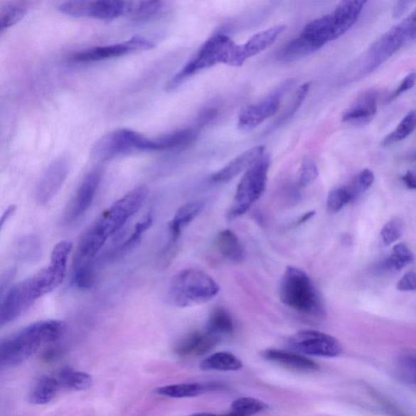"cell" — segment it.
<instances>
[{
  "label": "cell",
  "mask_w": 416,
  "mask_h": 416,
  "mask_svg": "<svg viewBox=\"0 0 416 416\" xmlns=\"http://www.w3.org/2000/svg\"><path fill=\"white\" fill-rule=\"evenodd\" d=\"M148 193V188L145 186L136 187L105 210L80 238L73 267L94 262L107 239L138 213Z\"/></svg>",
  "instance_id": "cell-1"
},
{
  "label": "cell",
  "mask_w": 416,
  "mask_h": 416,
  "mask_svg": "<svg viewBox=\"0 0 416 416\" xmlns=\"http://www.w3.org/2000/svg\"><path fill=\"white\" fill-rule=\"evenodd\" d=\"M66 324L57 320L33 323L0 341V371L19 366L43 345L54 343L64 336Z\"/></svg>",
  "instance_id": "cell-2"
},
{
  "label": "cell",
  "mask_w": 416,
  "mask_h": 416,
  "mask_svg": "<svg viewBox=\"0 0 416 416\" xmlns=\"http://www.w3.org/2000/svg\"><path fill=\"white\" fill-rule=\"evenodd\" d=\"M60 286V281L48 267L16 284L0 301V327L16 320L38 299Z\"/></svg>",
  "instance_id": "cell-3"
},
{
  "label": "cell",
  "mask_w": 416,
  "mask_h": 416,
  "mask_svg": "<svg viewBox=\"0 0 416 416\" xmlns=\"http://www.w3.org/2000/svg\"><path fill=\"white\" fill-rule=\"evenodd\" d=\"M242 45H238L225 34L209 38L186 65L171 80L168 90L178 87L186 79L218 64L240 67L246 61Z\"/></svg>",
  "instance_id": "cell-4"
},
{
  "label": "cell",
  "mask_w": 416,
  "mask_h": 416,
  "mask_svg": "<svg viewBox=\"0 0 416 416\" xmlns=\"http://www.w3.org/2000/svg\"><path fill=\"white\" fill-rule=\"evenodd\" d=\"M279 295L282 303L301 314L323 318L326 309L315 284L305 272L294 266H289L284 271Z\"/></svg>",
  "instance_id": "cell-5"
},
{
  "label": "cell",
  "mask_w": 416,
  "mask_h": 416,
  "mask_svg": "<svg viewBox=\"0 0 416 416\" xmlns=\"http://www.w3.org/2000/svg\"><path fill=\"white\" fill-rule=\"evenodd\" d=\"M220 292L214 279L202 270L187 269L176 273L171 281L169 303L179 309L208 303Z\"/></svg>",
  "instance_id": "cell-6"
},
{
  "label": "cell",
  "mask_w": 416,
  "mask_h": 416,
  "mask_svg": "<svg viewBox=\"0 0 416 416\" xmlns=\"http://www.w3.org/2000/svg\"><path fill=\"white\" fill-rule=\"evenodd\" d=\"M270 158L264 155L246 171L237 187L235 198L227 213V219L233 220L248 212L263 195L267 185Z\"/></svg>",
  "instance_id": "cell-7"
},
{
  "label": "cell",
  "mask_w": 416,
  "mask_h": 416,
  "mask_svg": "<svg viewBox=\"0 0 416 416\" xmlns=\"http://www.w3.org/2000/svg\"><path fill=\"white\" fill-rule=\"evenodd\" d=\"M415 34L416 13L414 11L370 47L366 55V60H364L366 70L367 72L374 70L404 46L415 41Z\"/></svg>",
  "instance_id": "cell-8"
},
{
  "label": "cell",
  "mask_w": 416,
  "mask_h": 416,
  "mask_svg": "<svg viewBox=\"0 0 416 416\" xmlns=\"http://www.w3.org/2000/svg\"><path fill=\"white\" fill-rule=\"evenodd\" d=\"M150 139L136 131L118 129L101 137L91 150V155L98 161H105L135 150L149 151Z\"/></svg>",
  "instance_id": "cell-9"
},
{
  "label": "cell",
  "mask_w": 416,
  "mask_h": 416,
  "mask_svg": "<svg viewBox=\"0 0 416 416\" xmlns=\"http://www.w3.org/2000/svg\"><path fill=\"white\" fill-rule=\"evenodd\" d=\"M290 350L298 354L333 358L343 352V345L333 336L316 330H303L288 340Z\"/></svg>",
  "instance_id": "cell-10"
},
{
  "label": "cell",
  "mask_w": 416,
  "mask_h": 416,
  "mask_svg": "<svg viewBox=\"0 0 416 416\" xmlns=\"http://www.w3.org/2000/svg\"><path fill=\"white\" fill-rule=\"evenodd\" d=\"M154 46L152 42L144 37L134 36L125 42L79 51L71 57V60L85 63L116 58L136 51L150 50Z\"/></svg>",
  "instance_id": "cell-11"
},
{
  "label": "cell",
  "mask_w": 416,
  "mask_h": 416,
  "mask_svg": "<svg viewBox=\"0 0 416 416\" xmlns=\"http://www.w3.org/2000/svg\"><path fill=\"white\" fill-rule=\"evenodd\" d=\"M101 178L102 171L100 169L91 171L85 176L75 195L68 204L64 218L66 223H73L87 212L98 191Z\"/></svg>",
  "instance_id": "cell-12"
},
{
  "label": "cell",
  "mask_w": 416,
  "mask_h": 416,
  "mask_svg": "<svg viewBox=\"0 0 416 416\" xmlns=\"http://www.w3.org/2000/svg\"><path fill=\"white\" fill-rule=\"evenodd\" d=\"M70 172V164L65 157L55 159L39 179L36 188V201L41 206L48 204L61 189Z\"/></svg>",
  "instance_id": "cell-13"
},
{
  "label": "cell",
  "mask_w": 416,
  "mask_h": 416,
  "mask_svg": "<svg viewBox=\"0 0 416 416\" xmlns=\"http://www.w3.org/2000/svg\"><path fill=\"white\" fill-rule=\"evenodd\" d=\"M282 97V93H274L257 104L247 107L239 116L238 128L242 131H250L274 116L280 108Z\"/></svg>",
  "instance_id": "cell-14"
},
{
  "label": "cell",
  "mask_w": 416,
  "mask_h": 416,
  "mask_svg": "<svg viewBox=\"0 0 416 416\" xmlns=\"http://www.w3.org/2000/svg\"><path fill=\"white\" fill-rule=\"evenodd\" d=\"M136 1L121 0H100L82 1V17H91L99 20L111 21L123 16L132 17Z\"/></svg>",
  "instance_id": "cell-15"
},
{
  "label": "cell",
  "mask_w": 416,
  "mask_h": 416,
  "mask_svg": "<svg viewBox=\"0 0 416 416\" xmlns=\"http://www.w3.org/2000/svg\"><path fill=\"white\" fill-rule=\"evenodd\" d=\"M203 208V202L196 201L188 203L178 209L169 225V239L163 252L164 257L174 254L182 231L201 214Z\"/></svg>",
  "instance_id": "cell-16"
},
{
  "label": "cell",
  "mask_w": 416,
  "mask_h": 416,
  "mask_svg": "<svg viewBox=\"0 0 416 416\" xmlns=\"http://www.w3.org/2000/svg\"><path fill=\"white\" fill-rule=\"evenodd\" d=\"M265 146H256L244 151L232 161L215 173L210 179L216 183H226L235 178L237 176L247 171L265 155Z\"/></svg>",
  "instance_id": "cell-17"
},
{
  "label": "cell",
  "mask_w": 416,
  "mask_h": 416,
  "mask_svg": "<svg viewBox=\"0 0 416 416\" xmlns=\"http://www.w3.org/2000/svg\"><path fill=\"white\" fill-rule=\"evenodd\" d=\"M220 338L207 331H193L182 338L174 347L180 357L201 356L207 354L220 343Z\"/></svg>",
  "instance_id": "cell-18"
},
{
  "label": "cell",
  "mask_w": 416,
  "mask_h": 416,
  "mask_svg": "<svg viewBox=\"0 0 416 416\" xmlns=\"http://www.w3.org/2000/svg\"><path fill=\"white\" fill-rule=\"evenodd\" d=\"M377 112V92L373 90H367L344 112L341 121L353 124H366L372 121Z\"/></svg>",
  "instance_id": "cell-19"
},
{
  "label": "cell",
  "mask_w": 416,
  "mask_h": 416,
  "mask_svg": "<svg viewBox=\"0 0 416 416\" xmlns=\"http://www.w3.org/2000/svg\"><path fill=\"white\" fill-rule=\"evenodd\" d=\"M366 1H343L331 14L333 17L335 39L343 36L352 26H354L360 17Z\"/></svg>",
  "instance_id": "cell-20"
},
{
  "label": "cell",
  "mask_w": 416,
  "mask_h": 416,
  "mask_svg": "<svg viewBox=\"0 0 416 416\" xmlns=\"http://www.w3.org/2000/svg\"><path fill=\"white\" fill-rule=\"evenodd\" d=\"M300 36L309 41L318 50L324 45L335 40L331 14L323 16L307 24Z\"/></svg>",
  "instance_id": "cell-21"
},
{
  "label": "cell",
  "mask_w": 416,
  "mask_h": 416,
  "mask_svg": "<svg viewBox=\"0 0 416 416\" xmlns=\"http://www.w3.org/2000/svg\"><path fill=\"white\" fill-rule=\"evenodd\" d=\"M261 356L267 361L297 371L314 372L320 368L316 362L294 351L269 349L262 352Z\"/></svg>",
  "instance_id": "cell-22"
},
{
  "label": "cell",
  "mask_w": 416,
  "mask_h": 416,
  "mask_svg": "<svg viewBox=\"0 0 416 416\" xmlns=\"http://www.w3.org/2000/svg\"><path fill=\"white\" fill-rule=\"evenodd\" d=\"M215 245L218 252L232 263H242L246 258V250L235 232L222 230L215 238Z\"/></svg>",
  "instance_id": "cell-23"
},
{
  "label": "cell",
  "mask_w": 416,
  "mask_h": 416,
  "mask_svg": "<svg viewBox=\"0 0 416 416\" xmlns=\"http://www.w3.org/2000/svg\"><path fill=\"white\" fill-rule=\"evenodd\" d=\"M284 30H286V26L278 25L255 34L246 43L242 45L244 55L247 60L269 48L277 41V38Z\"/></svg>",
  "instance_id": "cell-24"
},
{
  "label": "cell",
  "mask_w": 416,
  "mask_h": 416,
  "mask_svg": "<svg viewBox=\"0 0 416 416\" xmlns=\"http://www.w3.org/2000/svg\"><path fill=\"white\" fill-rule=\"evenodd\" d=\"M196 132L191 129L174 131L173 133L150 139L149 151L176 149L191 144L196 139Z\"/></svg>",
  "instance_id": "cell-25"
},
{
  "label": "cell",
  "mask_w": 416,
  "mask_h": 416,
  "mask_svg": "<svg viewBox=\"0 0 416 416\" xmlns=\"http://www.w3.org/2000/svg\"><path fill=\"white\" fill-rule=\"evenodd\" d=\"M60 389L56 378L46 375L34 384L28 395V400L36 405H45L54 400Z\"/></svg>",
  "instance_id": "cell-26"
},
{
  "label": "cell",
  "mask_w": 416,
  "mask_h": 416,
  "mask_svg": "<svg viewBox=\"0 0 416 416\" xmlns=\"http://www.w3.org/2000/svg\"><path fill=\"white\" fill-rule=\"evenodd\" d=\"M414 261V255L407 245L400 243L395 245L393 248L392 253L388 258L378 265V271L383 272H390L401 271L411 265Z\"/></svg>",
  "instance_id": "cell-27"
},
{
  "label": "cell",
  "mask_w": 416,
  "mask_h": 416,
  "mask_svg": "<svg viewBox=\"0 0 416 416\" xmlns=\"http://www.w3.org/2000/svg\"><path fill=\"white\" fill-rule=\"evenodd\" d=\"M57 380L61 389L74 391H84L90 388L93 379L87 373L76 371L70 368L60 370L57 375Z\"/></svg>",
  "instance_id": "cell-28"
},
{
  "label": "cell",
  "mask_w": 416,
  "mask_h": 416,
  "mask_svg": "<svg viewBox=\"0 0 416 416\" xmlns=\"http://www.w3.org/2000/svg\"><path fill=\"white\" fill-rule=\"evenodd\" d=\"M206 331L220 338L222 336L233 334L235 331V322L230 313L223 307L215 309L209 316Z\"/></svg>",
  "instance_id": "cell-29"
},
{
  "label": "cell",
  "mask_w": 416,
  "mask_h": 416,
  "mask_svg": "<svg viewBox=\"0 0 416 416\" xmlns=\"http://www.w3.org/2000/svg\"><path fill=\"white\" fill-rule=\"evenodd\" d=\"M243 366L242 362L230 352H219L205 358L201 364L203 370L237 371Z\"/></svg>",
  "instance_id": "cell-30"
},
{
  "label": "cell",
  "mask_w": 416,
  "mask_h": 416,
  "mask_svg": "<svg viewBox=\"0 0 416 416\" xmlns=\"http://www.w3.org/2000/svg\"><path fill=\"white\" fill-rule=\"evenodd\" d=\"M210 385H202L198 383L176 384L161 387L156 390L159 395L174 398H184L196 397L210 390Z\"/></svg>",
  "instance_id": "cell-31"
},
{
  "label": "cell",
  "mask_w": 416,
  "mask_h": 416,
  "mask_svg": "<svg viewBox=\"0 0 416 416\" xmlns=\"http://www.w3.org/2000/svg\"><path fill=\"white\" fill-rule=\"evenodd\" d=\"M16 257L24 262H33L41 255V243L37 236L33 235L20 238L15 243Z\"/></svg>",
  "instance_id": "cell-32"
},
{
  "label": "cell",
  "mask_w": 416,
  "mask_h": 416,
  "mask_svg": "<svg viewBox=\"0 0 416 416\" xmlns=\"http://www.w3.org/2000/svg\"><path fill=\"white\" fill-rule=\"evenodd\" d=\"M357 198L350 185L336 188L329 193L327 209L330 213H338L346 205L354 202Z\"/></svg>",
  "instance_id": "cell-33"
},
{
  "label": "cell",
  "mask_w": 416,
  "mask_h": 416,
  "mask_svg": "<svg viewBox=\"0 0 416 416\" xmlns=\"http://www.w3.org/2000/svg\"><path fill=\"white\" fill-rule=\"evenodd\" d=\"M415 128V112L412 111L402 119V121L392 133L385 137L381 145L386 147L398 144V142L407 139L409 135H411Z\"/></svg>",
  "instance_id": "cell-34"
},
{
  "label": "cell",
  "mask_w": 416,
  "mask_h": 416,
  "mask_svg": "<svg viewBox=\"0 0 416 416\" xmlns=\"http://www.w3.org/2000/svg\"><path fill=\"white\" fill-rule=\"evenodd\" d=\"M267 408V404L254 398L243 397L238 398L232 403L233 413L238 416H252L265 411Z\"/></svg>",
  "instance_id": "cell-35"
},
{
  "label": "cell",
  "mask_w": 416,
  "mask_h": 416,
  "mask_svg": "<svg viewBox=\"0 0 416 416\" xmlns=\"http://www.w3.org/2000/svg\"><path fill=\"white\" fill-rule=\"evenodd\" d=\"M26 14V8L19 4L10 5L0 10V34L17 24Z\"/></svg>",
  "instance_id": "cell-36"
},
{
  "label": "cell",
  "mask_w": 416,
  "mask_h": 416,
  "mask_svg": "<svg viewBox=\"0 0 416 416\" xmlns=\"http://www.w3.org/2000/svg\"><path fill=\"white\" fill-rule=\"evenodd\" d=\"M95 281L94 263L85 264L73 269L72 283L79 289L92 287Z\"/></svg>",
  "instance_id": "cell-37"
},
{
  "label": "cell",
  "mask_w": 416,
  "mask_h": 416,
  "mask_svg": "<svg viewBox=\"0 0 416 416\" xmlns=\"http://www.w3.org/2000/svg\"><path fill=\"white\" fill-rule=\"evenodd\" d=\"M153 224V216L151 214H148L144 219L139 222L134 227L133 233L129 237L127 241H125L121 248L118 250V254H124L129 252V250L134 248L141 241L142 235L144 233L150 229Z\"/></svg>",
  "instance_id": "cell-38"
},
{
  "label": "cell",
  "mask_w": 416,
  "mask_h": 416,
  "mask_svg": "<svg viewBox=\"0 0 416 416\" xmlns=\"http://www.w3.org/2000/svg\"><path fill=\"white\" fill-rule=\"evenodd\" d=\"M415 355L412 352L403 353L398 358V373L404 383H415Z\"/></svg>",
  "instance_id": "cell-39"
},
{
  "label": "cell",
  "mask_w": 416,
  "mask_h": 416,
  "mask_svg": "<svg viewBox=\"0 0 416 416\" xmlns=\"http://www.w3.org/2000/svg\"><path fill=\"white\" fill-rule=\"evenodd\" d=\"M402 233L403 224L402 220L398 218H393L383 226L380 232V236L385 245L390 246V245L398 240Z\"/></svg>",
  "instance_id": "cell-40"
},
{
  "label": "cell",
  "mask_w": 416,
  "mask_h": 416,
  "mask_svg": "<svg viewBox=\"0 0 416 416\" xmlns=\"http://www.w3.org/2000/svg\"><path fill=\"white\" fill-rule=\"evenodd\" d=\"M319 175L317 165L311 158L305 157L299 169V185L300 187L309 186Z\"/></svg>",
  "instance_id": "cell-41"
},
{
  "label": "cell",
  "mask_w": 416,
  "mask_h": 416,
  "mask_svg": "<svg viewBox=\"0 0 416 416\" xmlns=\"http://www.w3.org/2000/svg\"><path fill=\"white\" fill-rule=\"evenodd\" d=\"M375 181V176L371 170L363 169L358 174L350 186L354 191L356 196L360 197L362 193L366 192L371 187Z\"/></svg>",
  "instance_id": "cell-42"
},
{
  "label": "cell",
  "mask_w": 416,
  "mask_h": 416,
  "mask_svg": "<svg viewBox=\"0 0 416 416\" xmlns=\"http://www.w3.org/2000/svg\"><path fill=\"white\" fill-rule=\"evenodd\" d=\"M311 87V83L306 82L303 85H301L300 88L297 90L294 95V100L292 105L289 106V110L287 111L286 115L284 116L283 119H286L292 115L295 112H297L302 104H303L305 98L309 92Z\"/></svg>",
  "instance_id": "cell-43"
},
{
  "label": "cell",
  "mask_w": 416,
  "mask_h": 416,
  "mask_svg": "<svg viewBox=\"0 0 416 416\" xmlns=\"http://www.w3.org/2000/svg\"><path fill=\"white\" fill-rule=\"evenodd\" d=\"M415 273L408 272L398 282V289L403 292H415Z\"/></svg>",
  "instance_id": "cell-44"
},
{
  "label": "cell",
  "mask_w": 416,
  "mask_h": 416,
  "mask_svg": "<svg viewBox=\"0 0 416 416\" xmlns=\"http://www.w3.org/2000/svg\"><path fill=\"white\" fill-rule=\"evenodd\" d=\"M218 111L214 107L205 108L203 111L199 114L198 117V125L199 127H204L206 125L213 123L214 119L218 117Z\"/></svg>",
  "instance_id": "cell-45"
},
{
  "label": "cell",
  "mask_w": 416,
  "mask_h": 416,
  "mask_svg": "<svg viewBox=\"0 0 416 416\" xmlns=\"http://www.w3.org/2000/svg\"><path fill=\"white\" fill-rule=\"evenodd\" d=\"M415 73L413 72L410 73L405 78L402 80V82L400 85V87L394 91V93L391 95L390 100H395L397 97L400 96L407 90H411L415 85Z\"/></svg>",
  "instance_id": "cell-46"
},
{
  "label": "cell",
  "mask_w": 416,
  "mask_h": 416,
  "mask_svg": "<svg viewBox=\"0 0 416 416\" xmlns=\"http://www.w3.org/2000/svg\"><path fill=\"white\" fill-rule=\"evenodd\" d=\"M16 207L15 205H11L4 213L0 216V232L3 230L4 226L10 220L11 216L15 213Z\"/></svg>",
  "instance_id": "cell-47"
},
{
  "label": "cell",
  "mask_w": 416,
  "mask_h": 416,
  "mask_svg": "<svg viewBox=\"0 0 416 416\" xmlns=\"http://www.w3.org/2000/svg\"><path fill=\"white\" fill-rule=\"evenodd\" d=\"M404 184L410 190H415L416 188V181H415V174L412 171H407V172L402 176V178Z\"/></svg>",
  "instance_id": "cell-48"
},
{
  "label": "cell",
  "mask_w": 416,
  "mask_h": 416,
  "mask_svg": "<svg viewBox=\"0 0 416 416\" xmlns=\"http://www.w3.org/2000/svg\"><path fill=\"white\" fill-rule=\"evenodd\" d=\"M315 214H316L315 210H311V212L304 214L303 216H301V218L298 220L297 223H296V225H299L302 224H304L305 222L311 219L313 216L315 215Z\"/></svg>",
  "instance_id": "cell-49"
},
{
  "label": "cell",
  "mask_w": 416,
  "mask_h": 416,
  "mask_svg": "<svg viewBox=\"0 0 416 416\" xmlns=\"http://www.w3.org/2000/svg\"><path fill=\"white\" fill-rule=\"evenodd\" d=\"M190 416H225V415H215V414H210V413H198V414H193L192 415Z\"/></svg>",
  "instance_id": "cell-50"
}]
</instances>
